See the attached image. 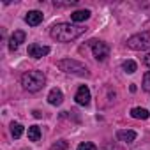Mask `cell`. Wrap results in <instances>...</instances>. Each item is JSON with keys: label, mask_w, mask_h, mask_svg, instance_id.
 <instances>
[{"label": "cell", "mask_w": 150, "mask_h": 150, "mask_svg": "<svg viewBox=\"0 0 150 150\" xmlns=\"http://www.w3.org/2000/svg\"><path fill=\"white\" fill-rule=\"evenodd\" d=\"M85 27L81 25H71V23H57L51 27L50 35L58 41V42H71L74 39H78L81 34H85Z\"/></svg>", "instance_id": "cell-1"}, {"label": "cell", "mask_w": 150, "mask_h": 150, "mask_svg": "<svg viewBox=\"0 0 150 150\" xmlns=\"http://www.w3.org/2000/svg\"><path fill=\"white\" fill-rule=\"evenodd\" d=\"M46 83V76L42 71H28L21 76V85L28 92H39Z\"/></svg>", "instance_id": "cell-2"}, {"label": "cell", "mask_w": 150, "mask_h": 150, "mask_svg": "<svg viewBox=\"0 0 150 150\" xmlns=\"http://www.w3.org/2000/svg\"><path fill=\"white\" fill-rule=\"evenodd\" d=\"M58 69L67 72V74H76V76H88V71L87 67L78 62V60H72V58H65V60H60L58 64Z\"/></svg>", "instance_id": "cell-3"}, {"label": "cell", "mask_w": 150, "mask_h": 150, "mask_svg": "<svg viewBox=\"0 0 150 150\" xmlns=\"http://www.w3.org/2000/svg\"><path fill=\"white\" fill-rule=\"evenodd\" d=\"M127 46L134 51H145L150 48V32H141L127 39Z\"/></svg>", "instance_id": "cell-4"}, {"label": "cell", "mask_w": 150, "mask_h": 150, "mask_svg": "<svg viewBox=\"0 0 150 150\" xmlns=\"http://www.w3.org/2000/svg\"><path fill=\"white\" fill-rule=\"evenodd\" d=\"M88 44H90V48H92V53H94V58H96V60L104 62V60L110 57V46H108L106 42L94 39V41H90Z\"/></svg>", "instance_id": "cell-5"}, {"label": "cell", "mask_w": 150, "mask_h": 150, "mask_svg": "<svg viewBox=\"0 0 150 150\" xmlns=\"http://www.w3.org/2000/svg\"><path fill=\"white\" fill-rule=\"evenodd\" d=\"M74 99H76V103H78L80 106H87V104L90 103V90H88V87H87V85H81V87L78 88L76 96H74Z\"/></svg>", "instance_id": "cell-6"}, {"label": "cell", "mask_w": 150, "mask_h": 150, "mask_svg": "<svg viewBox=\"0 0 150 150\" xmlns=\"http://www.w3.org/2000/svg\"><path fill=\"white\" fill-rule=\"evenodd\" d=\"M50 53V46H42V44H30L28 46V55L32 58H42Z\"/></svg>", "instance_id": "cell-7"}, {"label": "cell", "mask_w": 150, "mask_h": 150, "mask_svg": "<svg viewBox=\"0 0 150 150\" xmlns=\"http://www.w3.org/2000/svg\"><path fill=\"white\" fill-rule=\"evenodd\" d=\"M25 32L23 30H16L13 35H11V39H9V50L11 51H16L18 48H20V44L21 42H25Z\"/></svg>", "instance_id": "cell-8"}, {"label": "cell", "mask_w": 150, "mask_h": 150, "mask_svg": "<svg viewBox=\"0 0 150 150\" xmlns=\"http://www.w3.org/2000/svg\"><path fill=\"white\" fill-rule=\"evenodd\" d=\"M42 13L41 11H28L27 13V16H25V21L30 25V27H35V25H39L41 21H42Z\"/></svg>", "instance_id": "cell-9"}, {"label": "cell", "mask_w": 150, "mask_h": 150, "mask_svg": "<svg viewBox=\"0 0 150 150\" xmlns=\"http://www.w3.org/2000/svg\"><path fill=\"white\" fill-rule=\"evenodd\" d=\"M62 101H64L62 90L60 88H51L50 94H48V103L53 104V106H58V104H62Z\"/></svg>", "instance_id": "cell-10"}, {"label": "cell", "mask_w": 150, "mask_h": 150, "mask_svg": "<svg viewBox=\"0 0 150 150\" xmlns=\"http://www.w3.org/2000/svg\"><path fill=\"white\" fill-rule=\"evenodd\" d=\"M88 18H90V11H88V9H80V11L71 13V20L76 21V23H81V21H85V20H88Z\"/></svg>", "instance_id": "cell-11"}, {"label": "cell", "mask_w": 150, "mask_h": 150, "mask_svg": "<svg viewBox=\"0 0 150 150\" xmlns=\"http://www.w3.org/2000/svg\"><path fill=\"white\" fill-rule=\"evenodd\" d=\"M117 138H118L120 141H124V143H132V141L136 139V132H134V131H131V129L118 131V132H117Z\"/></svg>", "instance_id": "cell-12"}, {"label": "cell", "mask_w": 150, "mask_h": 150, "mask_svg": "<svg viewBox=\"0 0 150 150\" xmlns=\"http://www.w3.org/2000/svg\"><path fill=\"white\" fill-rule=\"evenodd\" d=\"M131 117L132 118H141V120H146L150 117V113L145 110V108H132L131 110Z\"/></svg>", "instance_id": "cell-13"}, {"label": "cell", "mask_w": 150, "mask_h": 150, "mask_svg": "<svg viewBox=\"0 0 150 150\" xmlns=\"http://www.w3.org/2000/svg\"><path fill=\"white\" fill-rule=\"evenodd\" d=\"M28 139L30 141H39L41 139V129L37 125H30L28 127Z\"/></svg>", "instance_id": "cell-14"}, {"label": "cell", "mask_w": 150, "mask_h": 150, "mask_svg": "<svg viewBox=\"0 0 150 150\" xmlns=\"http://www.w3.org/2000/svg\"><path fill=\"white\" fill-rule=\"evenodd\" d=\"M11 134H13V138H21V134H23V125L20 124V122H13L11 124Z\"/></svg>", "instance_id": "cell-15"}, {"label": "cell", "mask_w": 150, "mask_h": 150, "mask_svg": "<svg viewBox=\"0 0 150 150\" xmlns=\"http://www.w3.org/2000/svg\"><path fill=\"white\" fill-rule=\"evenodd\" d=\"M122 69H124L127 74H132V72H136L138 65H136V62H134V60H125V62L122 64Z\"/></svg>", "instance_id": "cell-16"}, {"label": "cell", "mask_w": 150, "mask_h": 150, "mask_svg": "<svg viewBox=\"0 0 150 150\" xmlns=\"http://www.w3.org/2000/svg\"><path fill=\"white\" fill-rule=\"evenodd\" d=\"M78 150H97V146L90 141H85V143H80L78 145Z\"/></svg>", "instance_id": "cell-17"}, {"label": "cell", "mask_w": 150, "mask_h": 150, "mask_svg": "<svg viewBox=\"0 0 150 150\" xmlns=\"http://www.w3.org/2000/svg\"><path fill=\"white\" fill-rule=\"evenodd\" d=\"M143 90L150 94V71H148V72L145 74V76H143Z\"/></svg>", "instance_id": "cell-18"}, {"label": "cell", "mask_w": 150, "mask_h": 150, "mask_svg": "<svg viewBox=\"0 0 150 150\" xmlns=\"http://www.w3.org/2000/svg\"><path fill=\"white\" fill-rule=\"evenodd\" d=\"M69 146V143L67 141H64V139H60V141H57L53 146H51V150H65Z\"/></svg>", "instance_id": "cell-19"}, {"label": "cell", "mask_w": 150, "mask_h": 150, "mask_svg": "<svg viewBox=\"0 0 150 150\" xmlns=\"http://www.w3.org/2000/svg\"><path fill=\"white\" fill-rule=\"evenodd\" d=\"M101 150H120V148H118V146H117L115 143H106V145H104V146H103Z\"/></svg>", "instance_id": "cell-20"}, {"label": "cell", "mask_w": 150, "mask_h": 150, "mask_svg": "<svg viewBox=\"0 0 150 150\" xmlns=\"http://www.w3.org/2000/svg\"><path fill=\"white\" fill-rule=\"evenodd\" d=\"M143 62H145V65H146V67H150V53L145 57V60H143Z\"/></svg>", "instance_id": "cell-21"}]
</instances>
